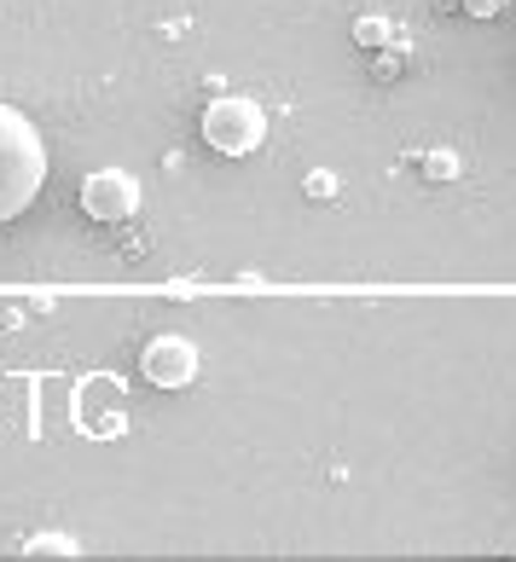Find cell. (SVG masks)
I'll return each instance as SVG.
<instances>
[{"mask_svg":"<svg viewBox=\"0 0 516 562\" xmlns=\"http://www.w3.org/2000/svg\"><path fill=\"white\" fill-rule=\"evenodd\" d=\"M47 162V134L18 105H0V226H12L41 198Z\"/></svg>","mask_w":516,"mask_h":562,"instance_id":"6da1fadb","label":"cell"},{"mask_svg":"<svg viewBox=\"0 0 516 562\" xmlns=\"http://www.w3.org/2000/svg\"><path fill=\"white\" fill-rule=\"evenodd\" d=\"M203 139L221 157H250L256 145L267 139V111L244 93H221L210 111H203Z\"/></svg>","mask_w":516,"mask_h":562,"instance_id":"7a4b0ae2","label":"cell"},{"mask_svg":"<svg viewBox=\"0 0 516 562\" xmlns=\"http://www.w3.org/2000/svg\"><path fill=\"white\" fill-rule=\"evenodd\" d=\"M139 203H146V192H139V180L128 169H93L88 180H81V215H93L105 226L134 221Z\"/></svg>","mask_w":516,"mask_h":562,"instance_id":"3957f363","label":"cell"},{"mask_svg":"<svg viewBox=\"0 0 516 562\" xmlns=\"http://www.w3.org/2000/svg\"><path fill=\"white\" fill-rule=\"evenodd\" d=\"M139 378L152 389H186L198 378V348L186 337H152L139 348Z\"/></svg>","mask_w":516,"mask_h":562,"instance_id":"277c9868","label":"cell"},{"mask_svg":"<svg viewBox=\"0 0 516 562\" xmlns=\"http://www.w3.org/2000/svg\"><path fill=\"white\" fill-rule=\"evenodd\" d=\"M24 557H76V539L70 533H35L24 546Z\"/></svg>","mask_w":516,"mask_h":562,"instance_id":"5b68a950","label":"cell"},{"mask_svg":"<svg viewBox=\"0 0 516 562\" xmlns=\"http://www.w3.org/2000/svg\"><path fill=\"white\" fill-rule=\"evenodd\" d=\"M355 41H360L366 53H378V47H389V24H383V18H360V24H355Z\"/></svg>","mask_w":516,"mask_h":562,"instance_id":"8992f818","label":"cell"},{"mask_svg":"<svg viewBox=\"0 0 516 562\" xmlns=\"http://www.w3.org/2000/svg\"><path fill=\"white\" fill-rule=\"evenodd\" d=\"M459 7H464L470 18H500V12H505V0H459Z\"/></svg>","mask_w":516,"mask_h":562,"instance_id":"52a82bcc","label":"cell"},{"mask_svg":"<svg viewBox=\"0 0 516 562\" xmlns=\"http://www.w3.org/2000/svg\"><path fill=\"white\" fill-rule=\"evenodd\" d=\"M332 192H337V175H325V169L307 175V198H332Z\"/></svg>","mask_w":516,"mask_h":562,"instance_id":"ba28073f","label":"cell"},{"mask_svg":"<svg viewBox=\"0 0 516 562\" xmlns=\"http://www.w3.org/2000/svg\"><path fill=\"white\" fill-rule=\"evenodd\" d=\"M424 169H429V175H436V180H447V175H452V157H429V162H424Z\"/></svg>","mask_w":516,"mask_h":562,"instance_id":"9c48e42d","label":"cell"}]
</instances>
